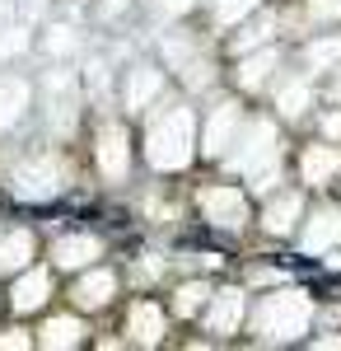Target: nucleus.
I'll use <instances>...</instances> for the list:
<instances>
[{
	"mask_svg": "<svg viewBox=\"0 0 341 351\" xmlns=\"http://www.w3.org/2000/svg\"><path fill=\"white\" fill-rule=\"evenodd\" d=\"M220 160L229 164V169H238L257 192H271L276 178H281V136H276L271 122L257 117V122L243 127V136H234V145H229Z\"/></svg>",
	"mask_w": 341,
	"mask_h": 351,
	"instance_id": "nucleus-1",
	"label": "nucleus"
},
{
	"mask_svg": "<svg viewBox=\"0 0 341 351\" xmlns=\"http://www.w3.org/2000/svg\"><path fill=\"white\" fill-rule=\"evenodd\" d=\"M192 141H197V122L192 108H159L145 122V160L155 169H187L192 164Z\"/></svg>",
	"mask_w": 341,
	"mask_h": 351,
	"instance_id": "nucleus-2",
	"label": "nucleus"
},
{
	"mask_svg": "<svg viewBox=\"0 0 341 351\" xmlns=\"http://www.w3.org/2000/svg\"><path fill=\"white\" fill-rule=\"evenodd\" d=\"M309 319H314L309 295H299V291H276V295H266L262 304H257L253 332H257L262 342H294V337L309 332Z\"/></svg>",
	"mask_w": 341,
	"mask_h": 351,
	"instance_id": "nucleus-3",
	"label": "nucleus"
},
{
	"mask_svg": "<svg viewBox=\"0 0 341 351\" xmlns=\"http://www.w3.org/2000/svg\"><path fill=\"white\" fill-rule=\"evenodd\" d=\"M10 188L24 202H47V197H56L66 188V164H61V155H38V160L19 164L10 173Z\"/></svg>",
	"mask_w": 341,
	"mask_h": 351,
	"instance_id": "nucleus-4",
	"label": "nucleus"
},
{
	"mask_svg": "<svg viewBox=\"0 0 341 351\" xmlns=\"http://www.w3.org/2000/svg\"><path fill=\"white\" fill-rule=\"evenodd\" d=\"M201 216L210 225H220V230H243V220H248V197L229 183H220V188H206L201 192Z\"/></svg>",
	"mask_w": 341,
	"mask_h": 351,
	"instance_id": "nucleus-5",
	"label": "nucleus"
},
{
	"mask_svg": "<svg viewBox=\"0 0 341 351\" xmlns=\"http://www.w3.org/2000/svg\"><path fill=\"white\" fill-rule=\"evenodd\" d=\"M99 173L108 183H122L131 173V145H127V127L122 122H108L99 132Z\"/></svg>",
	"mask_w": 341,
	"mask_h": 351,
	"instance_id": "nucleus-6",
	"label": "nucleus"
},
{
	"mask_svg": "<svg viewBox=\"0 0 341 351\" xmlns=\"http://www.w3.org/2000/svg\"><path fill=\"white\" fill-rule=\"evenodd\" d=\"M243 314H248V300H243V291H215V295L206 300V328L215 332V337H229V332H238Z\"/></svg>",
	"mask_w": 341,
	"mask_h": 351,
	"instance_id": "nucleus-7",
	"label": "nucleus"
},
{
	"mask_svg": "<svg viewBox=\"0 0 341 351\" xmlns=\"http://www.w3.org/2000/svg\"><path fill=\"white\" fill-rule=\"evenodd\" d=\"M238 127H243V117H238V104H215V112H210L206 122V136H201V145H206V155H225L229 145H234Z\"/></svg>",
	"mask_w": 341,
	"mask_h": 351,
	"instance_id": "nucleus-8",
	"label": "nucleus"
},
{
	"mask_svg": "<svg viewBox=\"0 0 341 351\" xmlns=\"http://www.w3.org/2000/svg\"><path fill=\"white\" fill-rule=\"evenodd\" d=\"M337 239H341V211L337 206H323V211H314V220L304 225L299 248H304V253H327V248H337Z\"/></svg>",
	"mask_w": 341,
	"mask_h": 351,
	"instance_id": "nucleus-9",
	"label": "nucleus"
},
{
	"mask_svg": "<svg viewBox=\"0 0 341 351\" xmlns=\"http://www.w3.org/2000/svg\"><path fill=\"white\" fill-rule=\"evenodd\" d=\"M99 253H103V243L94 239V234H66V239L52 243V263L66 271H84Z\"/></svg>",
	"mask_w": 341,
	"mask_h": 351,
	"instance_id": "nucleus-10",
	"label": "nucleus"
},
{
	"mask_svg": "<svg viewBox=\"0 0 341 351\" xmlns=\"http://www.w3.org/2000/svg\"><path fill=\"white\" fill-rule=\"evenodd\" d=\"M52 300V276L47 271H19V281H14V291H10V304H14V314H33V309H42Z\"/></svg>",
	"mask_w": 341,
	"mask_h": 351,
	"instance_id": "nucleus-11",
	"label": "nucleus"
},
{
	"mask_svg": "<svg viewBox=\"0 0 341 351\" xmlns=\"http://www.w3.org/2000/svg\"><path fill=\"white\" fill-rule=\"evenodd\" d=\"M337 169H341L337 145H309V150L299 155V178H304L309 188H327V183L337 178Z\"/></svg>",
	"mask_w": 341,
	"mask_h": 351,
	"instance_id": "nucleus-12",
	"label": "nucleus"
},
{
	"mask_svg": "<svg viewBox=\"0 0 341 351\" xmlns=\"http://www.w3.org/2000/svg\"><path fill=\"white\" fill-rule=\"evenodd\" d=\"M159 89H164V75H159L155 66L140 61V66L127 71V94H122V99H127V108H131V112H145V108H150V99H159Z\"/></svg>",
	"mask_w": 341,
	"mask_h": 351,
	"instance_id": "nucleus-13",
	"label": "nucleus"
},
{
	"mask_svg": "<svg viewBox=\"0 0 341 351\" xmlns=\"http://www.w3.org/2000/svg\"><path fill=\"white\" fill-rule=\"evenodd\" d=\"M112 295H117V276L112 271H84L71 286V300H75L79 309H103Z\"/></svg>",
	"mask_w": 341,
	"mask_h": 351,
	"instance_id": "nucleus-14",
	"label": "nucleus"
},
{
	"mask_svg": "<svg viewBox=\"0 0 341 351\" xmlns=\"http://www.w3.org/2000/svg\"><path fill=\"white\" fill-rule=\"evenodd\" d=\"M127 332H131V342H140V347L164 342V309L150 304V300H136V304H131V319H127Z\"/></svg>",
	"mask_w": 341,
	"mask_h": 351,
	"instance_id": "nucleus-15",
	"label": "nucleus"
},
{
	"mask_svg": "<svg viewBox=\"0 0 341 351\" xmlns=\"http://www.w3.org/2000/svg\"><path fill=\"white\" fill-rule=\"evenodd\" d=\"M299 211H304L299 192H281V197H271V202H266V211H262L266 234H290V230H294V220H299Z\"/></svg>",
	"mask_w": 341,
	"mask_h": 351,
	"instance_id": "nucleus-16",
	"label": "nucleus"
},
{
	"mask_svg": "<svg viewBox=\"0 0 341 351\" xmlns=\"http://www.w3.org/2000/svg\"><path fill=\"white\" fill-rule=\"evenodd\" d=\"M24 108H28V80L5 75V80H0V132H10V127L24 117Z\"/></svg>",
	"mask_w": 341,
	"mask_h": 351,
	"instance_id": "nucleus-17",
	"label": "nucleus"
},
{
	"mask_svg": "<svg viewBox=\"0 0 341 351\" xmlns=\"http://www.w3.org/2000/svg\"><path fill=\"white\" fill-rule=\"evenodd\" d=\"M28 258H33V234L28 230L0 234V271H24Z\"/></svg>",
	"mask_w": 341,
	"mask_h": 351,
	"instance_id": "nucleus-18",
	"label": "nucleus"
},
{
	"mask_svg": "<svg viewBox=\"0 0 341 351\" xmlns=\"http://www.w3.org/2000/svg\"><path fill=\"white\" fill-rule=\"evenodd\" d=\"M276 61H281V52H276V47L253 52L243 66H238V84H243V89H262V84L271 80V71H276Z\"/></svg>",
	"mask_w": 341,
	"mask_h": 351,
	"instance_id": "nucleus-19",
	"label": "nucleus"
},
{
	"mask_svg": "<svg viewBox=\"0 0 341 351\" xmlns=\"http://www.w3.org/2000/svg\"><path fill=\"white\" fill-rule=\"evenodd\" d=\"M38 342L42 347H75V342H84V324H79L75 314H61V319H52L38 332Z\"/></svg>",
	"mask_w": 341,
	"mask_h": 351,
	"instance_id": "nucleus-20",
	"label": "nucleus"
},
{
	"mask_svg": "<svg viewBox=\"0 0 341 351\" xmlns=\"http://www.w3.org/2000/svg\"><path fill=\"white\" fill-rule=\"evenodd\" d=\"M210 300V286L206 281H183L178 291H173V314L178 319H192V314H201Z\"/></svg>",
	"mask_w": 341,
	"mask_h": 351,
	"instance_id": "nucleus-21",
	"label": "nucleus"
},
{
	"mask_svg": "<svg viewBox=\"0 0 341 351\" xmlns=\"http://www.w3.org/2000/svg\"><path fill=\"white\" fill-rule=\"evenodd\" d=\"M309 104H314V89H309V80H290L281 94H276V108L286 112V117H304L309 112Z\"/></svg>",
	"mask_w": 341,
	"mask_h": 351,
	"instance_id": "nucleus-22",
	"label": "nucleus"
},
{
	"mask_svg": "<svg viewBox=\"0 0 341 351\" xmlns=\"http://www.w3.org/2000/svg\"><path fill=\"white\" fill-rule=\"evenodd\" d=\"M332 61H341V38H323V43H309L304 47V66L309 71H327Z\"/></svg>",
	"mask_w": 341,
	"mask_h": 351,
	"instance_id": "nucleus-23",
	"label": "nucleus"
},
{
	"mask_svg": "<svg viewBox=\"0 0 341 351\" xmlns=\"http://www.w3.org/2000/svg\"><path fill=\"white\" fill-rule=\"evenodd\" d=\"M210 5H215V19H220V24H234V19H243L257 0H210Z\"/></svg>",
	"mask_w": 341,
	"mask_h": 351,
	"instance_id": "nucleus-24",
	"label": "nucleus"
},
{
	"mask_svg": "<svg viewBox=\"0 0 341 351\" xmlns=\"http://www.w3.org/2000/svg\"><path fill=\"white\" fill-rule=\"evenodd\" d=\"M271 28H276V19L266 14L262 24H253V28H248V33H243V38L234 43V47H253V43H266V38H271Z\"/></svg>",
	"mask_w": 341,
	"mask_h": 351,
	"instance_id": "nucleus-25",
	"label": "nucleus"
},
{
	"mask_svg": "<svg viewBox=\"0 0 341 351\" xmlns=\"http://www.w3.org/2000/svg\"><path fill=\"white\" fill-rule=\"evenodd\" d=\"M38 337H28L24 328H10V332H0V347H33Z\"/></svg>",
	"mask_w": 341,
	"mask_h": 351,
	"instance_id": "nucleus-26",
	"label": "nucleus"
},
{
	"mask_svg": "<svg viewBox=\"0 0 341 351\" xmlns=\"http://www.w3.org/2000/svg\"><path fill=\"white\" fill-rule=\"evenodd\" d=\"M309 10H314L318 19H337V14H341V0H309Z\"/></svg>",
	"mask_w": 341,
	"mask_h": 351,
	"instance_id": "nucleus-27",
	"label": "nucleus"
},
{
	"mask_svg": "<svg viewBox=\"0 0 341 351\" xmlns=\"http://www.w3.org/2000/svg\"><path fill=\"white\" fill-rule=\"evenodd\" d=\"M323 132L332 136V141H341V112H327V117H323Z\"/></svg>",
	"mask_w": 341,
	"mask_h": 351,
	"instance_id": "nucleus-28",
	"label": "nucleus"
},
{
	"mask_svg": "<svg viewBox=\"0 0 341 351\" xmlns=\"http://www.w3.org/2000/svg\"><path fill=\"white\" fill-rule=\"evenodd\" d=\"M159 10H168V14H178V10H187V0H159Z\"/></svg>",
	"mask_w": 341,
	"mask_h": 351,
	"instance_id": "nucleus-29",
	"label": "nucleus"
},
{
	"mask_svg": "<svg viewBox=\"0 0 341 351\" xmlns=\"http://www.w3.org/2000/svg\"><path fill=\"white\" fill-rule=\"evenodd\" d=\"M332 267H337V271H341V248H337V253H332Z\"/></svg>",
	"mask_w": 341,
	"mask_h": 351,
	"instance_id": "nucleus-30",
	"label": "nucleus"
},
{
	"mask_svg": "<svg viewBox=\"0 0 341 351\" xmlns=\"http://www.w3.org/2000/svg\"><path fill=\"white\" fill-rule=\"evenodd\" d=\"M332 94H337V99H341V80H337V89H332Z\"/></svg>",
	"mask_w": 341,
	"mask_h": 351,
	"instance_id": "nucleus-31",
	"label": "nucleus"
}]
</instances>
